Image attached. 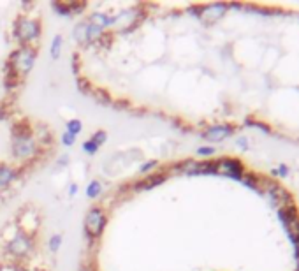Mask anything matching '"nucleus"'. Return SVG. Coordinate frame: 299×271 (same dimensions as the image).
Masks as SVG:
<instances>
[{"label": "nucleus", "mask_w": 299, "mask_h": 271, "mask_svg": "<svg viewBox=\"0 0 299 271\" xmlns=\"http://www.w3.org/2000/svg\"><path fill=\"white\" fill-rule=\"evenodd\" d=\"M72 37L79 44H88V22H79L72 32Z\"/></svg>", "instance_id": "9"}, {"label": "nucleus", "mask_w": 299, "mask_h": 271, "mask_svg": "<svg viewBox=\"0 0 299 271\" xmlns=\"http://www.w3.org/2000/svg\"><path fill=\"white\" fill-rule=\"evenodd\" d=\"M35 58H37V51L32 46H21L11 55L7 62V70L18 76H26L34 67Z\"/></svg>", "instance_id": "3"}, {"label": "nucleus", "mask_w": 299, "mask_h": 271, "mask_svg": "<svg viewBox=\"0 0 299 271\" xmlns=\"http://www.w3.org/2000/svg\"><path fill=\"white\" fill-rule=\"evenodd\" d=\"M90 139L93 141V143L97 144V146H101V144H104L106 143V139H107V134H106V131H97L95 134L92 136V137H90Z\"/></svg>", "instance_id": "17"}, {"label": "nucleus", "mask_w": 299, "mask_h": 271, "mask_svg": "<svg viewBox=\"0 0 299 271\" xmlns=\"http://www.w3.org/2000/svg\"><path fill=\"white\" fill-rule=\"evenodd\" d=\"M48 247H49V250H51L53 254H55V252H58V250H60V247H62V236H60V234L51 236V240L48 241Z\"/></svg>", "instance_id": "16"}, {"label": "nucleus", "mask_w": 299, "mask_h": 271, "mask_svg": "<svg viewBox=\"0 0 299 271\" xmlns=\"http://www.w3.org/2000/svg\"><path fill=\"white\" fill-rule=\"evenodd\" d=\"M104 226H106V213L102 208L99 206H92L90 210L86 211L85 215V232H86L88 238H99L104 231Z\"/></svg>", "instance_id": "5"}, {"label": "nucleus", "mask_w": 299, "mask_h": 271, "mask_svg": "<svg viewBox=\"0 0 299 271\" xmlns=\"http://www.w3.org/2000/svg\"><path fill=\"white\" fill-rule=\"evenodd\" d=\"M32 247H34V241L32 238L26 234L25 231H18L11 240L7 241V254H11L13 257H26V255L32 252Z\"/></svg>", "instance_id": "6"}, {"label": "nucleus", "mask_w": 299, "mask_h": 271, "mask_svg": "<svg viewBox=\"0 0 299 271\" xmlns=\"http://www.w3.org/2000/svg\"><path fill=\"white\" fill-rule=\"evenodd\" d=\"M158 164V160H148V162H145V164H143V166L139 167V173L141 175H145V173H148L150 169H153L155 166H157Z\"/></svg>", "instance_id": "19"}, {"label": "nucleus", "mask_w": 299, "mask_h": 271, "mask_svg": "<svg viewBox=\"0 0 299 271\" xmlns=\"http://www.w3.org/2000/svg\"><path fill=\"white\" fill-rule=\"evenodd\" d=\"M97 150H99V146H97V144L93 143L92 139H86V141L83 143V152L90 153V155H95Z\"/></svg>", "instance_id": "18"}, {"label": "nucleus", "mask_w": 299, "mask_h": 271, "mask_svg": "<svg viewBox=\"0 0 299 271\" xmlns=\"http://www.w3.org/2000/svg\"><path fill=\"white\" fill-rule=\"evenodd\" d=\"M72 143H76V136H72V134H69V132H64L62 134V144H65V146H70Z\"/></svg>", "instance_id": "20"}, {"label": "nucleus", "mask_w": 299, "mask_h": 271, "mask_svg": "<svg viewBox=\"0 0 299 271\" xmlns=\"http://www.w3.org/2000/svg\"><path fill=\"white\" fill-rule=\"evenodd\" d=\"M88 23H92V25L99 26V28H107V26H111V16H107V14L104 13H95L90 16V22Z\"/></svg>", "instance_id": "10"}, {"label": "nucleus", "mask_w": 299, "mask_h": 271, "mask_svg": "<svg viewBox=\"0 0 299 271\" xmlns=\"http://www.w3.org/2000/svg\"><path fill=\"white\" fill-rule=\"evenodd\" d=\"M14 35L21 44L28 46V43L39 39L41 35V25L37 20H28V18H20L16 22V28H14Z\"/></svg>", "instance_id": "4"}, {"label": "nucleus", "mask_w": 299, "mask_h": 271, "mask_svg": "<svg viewBox=\"0 0 299 271\" xmlns=\"http://www.w3.org/2000/svg\"><path fill=\"white\" fill-rule=\"evenodd\" d=\"M78 192V185H70V188H69V194L72 196V194H76Z\"/></svg>", "instance_id": "21"}, {"label": "nucleus", "mask_w": 299, "mask_h": 271, "mask_svg": "<svg viewBox=\"0 0 299 271\" xmlns=\"http://www.w3.org/2000/svg\"><path fill=\"white\" fill-rule=\"evenodd\" d=\"M233 37L220 48L234 93L215 127L255 129L299 143V5L227 4Z\"/></svg>", "instance_id": "1"}, {"label": "nucleus", "mask_w": 299, "mask_h": 271, "mask_svg": "<svg viewBox=\"0 0 299 271\" xmlns=\"http://www.w3.org/2000/svg\"><path fill=\"white\" fill-rule=\"evenodd\" d=\"M81 271H92V270H90V268H83Z\"/></svg>", "instance_id": "22"}, {"label": "nucleus", "mask_w": 299, "mask_h": 271, "mask_svg": "<svg viewBox=\"0 0 299 271\" xmlns=\"http://www.w3.org/2000/svg\"><path fill=\"white\" fill-rule=\"evenodd\" d=\"M167 176L166 175H153L150 176V178H146L145 181H141V183H137V190H141V188H151L155 187V185H160L162 181H166Z\"/></svg>", "instance_id": "11"}, {"label": "nucleus", "mask_w": 299, "mask_h": 271, "mask_svg": "<svg viewBox=\"0 0 299 271\" xmlns=\"http://www.w3.org/2000/svg\"><path fill=\"white\" fill-rule=\"evenodd\" d=\"M102 194V183L101 181H97V180H93L92 183L86 187V196L90 197V199H95V197H99Z\"/></svg>", "instance_id": "12"}, {"label": "nucleus", "mask_w": 299, "mask_h": 271, "mask_svg": "<svg viewBox=\"0 0 299 271\" xmlns=\"http://www.w3.org/2000/svg\"><path fill=\"white\" fill-rule=\"evenodd\" d=\"M13 143H11V150L16 158H32L37 153V139L32 136V131L21 123H16L13 127Z\"/></svg>", "instance_id": "2"}, {"label": "nucleus", "mask_w": 299, "mask_h": 271, "mask_svg": "<svg viewBox=\"0 0 299 271\" xmlns=\"http://www.w3.org/2000/svg\"><path fill=\"white\" fill-rule=\"evenodd\" d=\"M81 131H83V123L79 122V120L74 118V120H69V122H67V132H69V134L78 137V134Z\"/></svg>", "instance_id": "13"}, {"label": "nucleus", "mask_w": 299, "mask_h": 271, "mask_svg": "<svg viewBox=\"0 0 299 271\" xmlns=\"http://www.w3.org/2000/svg\"><path fill=\"white\" fill-rule=\"evenodd\" d=\"M53 9L57 11L58 14H62V16H65V18H69V16H72V11H70V5H69V2L67 4H64V2H53Z\"/></svg>", "instance_id": "14"}, {"label": "nucleus", "mask_w": 299, "mask_h": 271, "mask_svg": "<svg viewBox=\"0 0 299 271\" xmlns=\"http://www.w3.org/2000/svg\"><path fill=\"white\" fill-rule=\"evenodd\" d=\"M60 51H62V35H55V37H53V43H51V57L58 58Z\"/></svg>", "instance_id": "15"}, {"label": "nucleus", "mask_w": 299, "mask_h": 271, "mask_svg": "<svg viewBox=\"0 0 299 271\" xmlns=\"http://www.w3.org/2000/svg\"><path fill=\"white\" fill-rule=\"evenodd\" d=\"M141 18L139 9H125L116 16H111V26H118L122 30H128L136 25V22Z\"/></svg>", "instance_id": "7"}, {"label": "nucleus", "mask_w": 299, "mask_h": 271, "mask_svg": "<svg viewBox=\"0 0 299 271\" xmlns=\"http://www.w3.org/2000/svg\"><path fill=\"white\" fill-rule=\"evenodd\" d=\"M18 171L11 166H0V188L7 187L14 178H16Z\"/></svg>", "instance_id": "8"}]
</instances>
